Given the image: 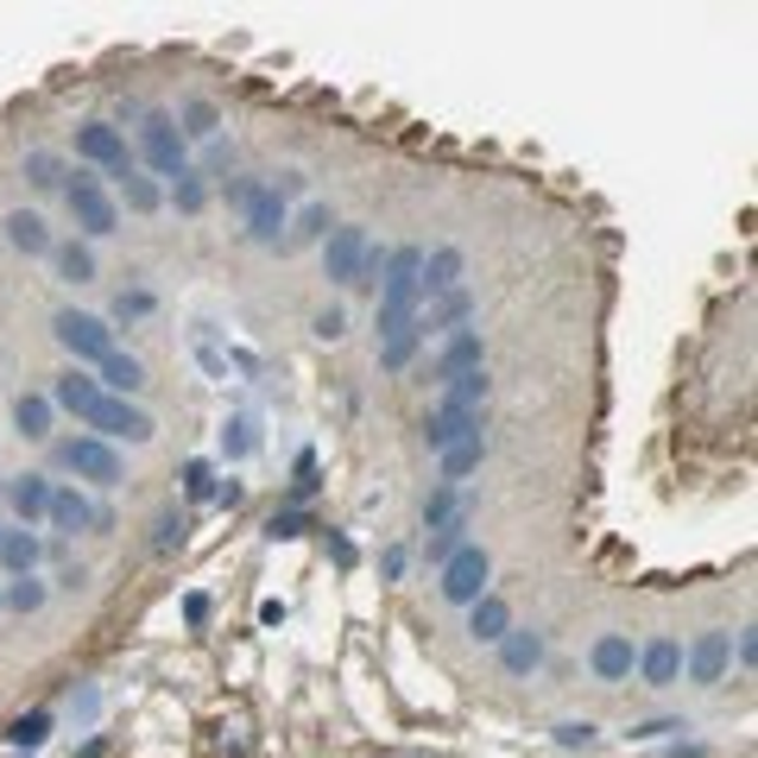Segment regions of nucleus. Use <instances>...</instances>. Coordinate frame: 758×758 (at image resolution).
Wrapping results in <instances>:
<instances>
[{"label":"nucleus","instance_id":"48","mask_svg":"<svg viewBox=\"0 0 758 758\" xmlns=\"http://www.w3.org/2000/svg\"><path fill=\"white\" fill-rule=\"evenodd\" d=\"M183 614H190V626H203V619H209V594H190V601H183Z\"/></svg>","mask_w":758,"mask_h":758},{"label":"nucleus","instance_id":"41","mask_svg":"<svg viewBox=\"0 0 758 758\" xmlns=\"http://www.w3.org/2000/svg\"><path fill=\"white\" fill-rule=\"evenodd\" d=\"M178 543H183V518H178V512H165V518H158V538H152V550L165 556V550H178Z\"/></svg>","mask_w":758,"mask_h":758},{"label":"nucleus","instance_id":"37","mask_svg":"<svg viewBox=\"0 0 758 758\" xmlns=\"http://www.w3.org/2000/svg\"><path fill=\"white\" fill-rule=\"evenodd\" d=\"M455 512H468V505L455 500V487H436V493H431V505H424V531H442V525H449Z\"/></svg>","mask_w":758,"mask_h":758},{"label":"nucleus","instance_id":"17","mask_svg":"<svg viewBox=\"0 0 758 758\" xmlns=\"http://www.w3.org/2000/svg\"><path fill=\"white\" fill-rule=\"evenodd\" d=\"M632 664H639V651H632V639H619V632H607V639L594 645V677H601V683H626Z\"/></svg>","mask_w":758,"mask_h":758},{"label":"nucleus","instance_id":"34","mask_svg":"<svg viewBox=\"0 0 758 758\" xmlns=\"http://www.w3.org/2000/svg\"><path fill=\"white\" fill-rule=\"evenodd\" d=\"M120 190H127V209H140V216H152V209L165 203V190L145 178V171H127V178H120Z\"/></svg>","mask_w":758,"mask_h":758},{"label":"nucleus","instance_id":"8","mask_svg":"<svg viewBox=\"0 0 758 758\" xmlns=\"http://www.w3.org/2000/svg\"><path fill=\"white\" fill-rule=\"evenodd\" d=\"M487 569H493L487 550H480V543H462V550L442 563V594H449L455 607H474V601L487 594Z\"/></svg>","mask_w":758,"mask_h":758},{"label":"nucleus","instance_id":"24","mask_svg":"<svg viewBox=\"0 0 758 758\" xmlns=\"http://www.w3.org/2000/svg\"><path fill=\"white\" fill-rule=\"evenodd\" d=\"M7 500H13V512L33 525V518H44V512H51V480L26 474V480H13V487H7Z\"/></svg>","mask_w":758,"mask_h":758},{"label":"nucleus","instance_id":"33","mask_svg":"<svg viewBox=\"0 0 758 758\" xmlns=\"http://www.w3.org/2000/svg\"><path fill=\"white\" fill-rule=\"evenodd\" d=\"M171 203H178L183 216H196V209L209 203V183H203V171H178V178H171Z\"/></svg>","mask_w":758,"mask_h":758},{"label":"nucleus","instance_id":"50","mask_svg":"<svg viewBox=\"0 0 758 758\" xmlns=\"http://www.w3.org/2000/svg\"><path fill=\"white\" fill-rule=\"evenodd\" d=\"M0 538H7V531H0Z\"/></svg>","mask_w":758,"mask_h":758},{"label":"nucleus","instance_id":"9","mask_svg":"<svg viewBox=\"0 0 758 758\" xmlns=\"http://www.w3.org/2000/svg\"><path fill=\"white\" fill-rule=\"evenodd\" d=\"M367 228H329L323 234V272L329 285H355L361 279V259H367Z\"/></svg>","mask_w":758,"mask_h":758},{"label":"nucleus","instance_id":"21","mask_svg":"<svg viewBox=\"0 0 758 758\" xmlns=\"http://www.w3.org/2000/svg\"><path fill=\"white\" fill-rule=\"evenodd\" d=\"M487 462V436H468V442H455V449H442V487H455V480H468L474 468Z\"/></svg>","mask_w":758,"mask_h":758},{"label":"nucleus","instance_id":"49","mask_svg":"<svg viewBox=\"0 0 758 758\" xmlns=\"http://www.w3.org/2000/svg\"><path fill=\"white\" fill-rule=\"evenodd\" d=\"M0 607H7V594H0Z\"/></svg>","mask_w":758,"mask_h":758},{"label":"nucleus","instance_id":"20","mask_svg":"<svg viewBox=\"0 0 758 758\" xmlns=\"http://www.w3.org/2000/svg\"><path fill=\"white\" fill-rule=\"evenodd\" d=\"M468 632H474V639H487V645H500L505 632H512V614H505V601H500V594H480V601H474Z\"/></svg>","mask_w":758,"mask_h":758},{"label":"nucleus","instance_id":"30","mask_svg":"<svg viewBox=\"0 0 758 758\" xmlns=\"http://www.w3.org/2000/svg\"><path fill=\"white\" fill-rule=\"evenodd\" d=\"M13 424H20V436H33V442H44V436H51V398H20V404H13Z\"/></svg>","mask_w":758,"mask_h":758},{"label":"nucleus","instance_id":"27","mask_svg":"<svg viewBox=\"0 0 758 758\" xmlns=\"http://www.w3.org/2000/svg\"><path fill=\"white\" fill-rule=\"evenodd\" d=\"M38 556H44V543H38L33 531H7V538H0V563H7L13 576H33Z\"/></svg>","mask_w":758,"mask_h":758},{"label":"nucleus","instance_id":"4","mask_svg":"<svg viewBox=\"0 0 758 758\" xmlns=\"http://www.w3.org/2000/svg\"><path fill=\"white\" fill-rule=\"evenodd\" d=\"M140 152H145V165H152L158 178H178V171H190V145H183L178 120H171L165 108H152L140 120Z\"/></svg>","mask_w":758,"mask_h":758},{"label":"nucleus","instance_id":"2","mask_svg":"<svg viewBox=\"0 0 758 758\" xmlns=\"http://www.w3.org/2000/svg\"><path fill=\"white\" fill-rule=\"evenodd\" d=\"M228 203L241 209L253 241H279V228H285V190L279 183H259V178H234L228 183Z\"/></svg>","mask_w":758,"mask_h":758},{"label":"nucleus","instance_id":"22","mask_svg":"<svg viewBox=\"0 0 758 758\" xmlns=\"http://www.w3.org/2000/svg\"><path fill=\"white\" fill-rule=\"evenodd\" d=\"M140 386H145V367L133 361V355H120V348H114L108 361H102V393L127 398V393H140Z\"/></svg>","mask_w":758,"mask_h":758},{"label":"nucleus","instance_id":"1","mask_svg":"<svg viewBox=\"0 0 758 758\" xmlns=\"http://www.w3.org/2000/svg\"><path fill=\"white\" fill-rule=\"evenodd\" d=\"M417 272H424V253L417 247H393L386 253V279H380V335H398L404 323H417Z\"/></svg>","mask_w":758,"mask_h":758},{"label":"nucleus","instance_id":"3","mask_svg":"<svg viewBox=\"0 0 758 758\" xmlns=\"http://www.w3.org/2000/svg\"><path fill=\"white\" fill-rule=\"evenodd\" d=\"M64 196H70V216H76V228L82 234H114L120 228V209H114V196H108V183L95 178V171H76L70 183H64Z\"/></svg>","mask_w":758,"mask_h":758},{"label":"nucleus","instance_id":"43","mask_svg":"<svg viewBox=\"0 0 758 758\" xmlns=\"http://www.w3.org/2000/svg\"><path fill=\"white\" fill-rule=\"evenodd\" d=\"M209 487H216V480H209V462H190V468H183V493H190V500H203Z\"/></svg>","mask_w":758,"mask_h":758},{"label":"nucleus","instance_id":"13","mask_svg":"<svg viewBox=\"0 0 758 758\" xmlns=\"http://www.w3.org/2000/svg\"><path fill=\"white\" fill-rule=\"evenodd\" d=\"M468 436H480V417H474V411H442V404H436L431 417H424V442H431L436 455L455 449V442H468Z\"/></svg>","mask_w":758,"mask_h":758},{"label":"nucleus","instance_id":"25","mask_svg":"<svg viewBox=\"0 0 758 758\" xmlns=\"http://www.w3.org/2000/svg\"><path fill=\"white\" fill-rule=\"evenodd\" d=\"M417 348H424V323H404L398 335H386V348H380V367H386V373H404V367L417 361Z\"/></svg>","mask_w":758,"mask_h":758},{"label":"nucleus","instance_id":"29","mask_svg":"<svg viewBox=\"0 0 758 758\" xmlns=\"http://www.w3.org/2000/svg\"><path fill=\"white\" fill-rule=\"evenodd\" d=\"M468 512H455V518H449V525H442V531H431V543H424V556H431V563H449V556H455V550H462V543H468Z\"/></svg>","mask_w":758,"mask_h":758},{"label":"nucleus","instance_id":"26","mask_svg":"<svg viewBox=\"0 0 758 758\" xmlns=\"http://www.w3.org/2000/svg\"><path fill=\"white\" fill-rule=\"evenodd\" d=\"M7 241L38 259V253H51V228H44L38 216H26V209H13V216H7Z\"/></svg>","mask_w":758,"mask_h":758},{"label":"nucleus","instance_id":"36","mask_svg":"<svg viewBox=\"0 0 758 758\" xmlns=\"http://www.w3.org/2000/svg\"><path fill=\"white\" fill-rule=\"evenodd\" d=\"M7 607H13V614H38V607H44V581H38V576H13Z\"/></svg>","mask_w":758,"mask_h":758},{"label":"nucleus","instance_id":"35","mask_svg":"<svg viewBox=\"0 0 758 758\" xmlns=\"http://www.w3.org/2000/svg\"><path fill=\"white\" fill-rule=\"evenodd\" d=\"M51 253H57V272H64L70 285H89V279H95V253L89 247H76L70 241V247H51Z\"/></svg>","mask_w":758,"mask_h":758},{"label":"nucleus","instance_id":"10","mask_svg":"<svg viewBox=\"0 0 758 758\" xmlns=\"http://www.w3.org/2000/svg\"><path fill=\"white\" fill-rule=\"evenodd\" d=\"M76 152H82L95 171H108V178H127V171H133V158H127V140H120L114 127H102V120H89V127L76 133Z\"/></svg>","mask_w":758,"mask_h":758},{"label":"nucleus","instance_id":"12","mask_svg":"<svg viewBox=\"0 0 758 758\" xmlns=\"http://www.w3.org/2000/svg\"><path fill=\"white\" fill-rule=\"evenodd\" d=\"M727 657H733V639L727 632H702L695 645H689V683H702V689H715L727 677Z\"/></svg>","mask_w":758,"mask_h":758},{"label":"nucleus","instance_id":"40","mask_svg":"<svg viewBox=\"0 0 758 758\" xmlns=\"http://www.w3.org/2000/svg\"><path fill=\"white\" fill-rule=\"evenodd\" d=\"M26 171H33L38 190H57V183H64V165H57L51 152H33V158H26Z\"/></svg>","mask_w":758,"mask_h":758},{"label":"nucleus","instance_id":"7","mask_svg":"<svg viewBox=\"0 0 758 758\" xmlns=\"http://www.w3.org/2000/svg\"><path fill=\"white\" fill-rule=\"evenodd\" d=\"M82 424L102 436V442H108V436H127V442H152V431H158V424L145 417L140 404H127V398H114V393L95 398V411H89Z\"/></svg>","mask_w":758,"mask_h":758},{"label":"nucleus","instance_id":"5","mask_svg":"<svg viewBox=\"0 0 758 758\" xmlns=\"http://www.w3.org/2000/svg\"><path fill=\"white\" fill-rule=\"evenodd\" d=\"M64 468L76 474V480H89V487H120V455H114L102 436H70L64 442Z\"/></svg>","mask_w":758,"mask_h":758},{"label":"nucleus","instance_id":"18","mask_svg":"<svg viewBox=\"0 0 758 758\" xmlns=\"http://www.w3.org/2000/svg\"><path fill=\"white\" fill-rule=\"evenodd\" d=\"M44 518H51L57 531H70V538L95 525V512H89V500H82L76 487H51V512H44Z\"/></svg>","mask_w":758,"mask_h":758},{"label":"nucleus","instance_id":"38","mask_svg":"<svg viewBox=\"0 0 758 758\" xmlns=\"http://www.w3.org/2000/svg\"><path fill=\"white\" fill-rule=\"evenodd\" d=\"M323 234H329V209L323 203H310V209L297 216V228H291V247H297V241H323Z\"/></svg>","mask_w":758,"mask_h":758},{"label":"nucleus","instance_id":"45","mask_svg":"<svg viewBox=\"0 0 758 758\" xmlns=\"http://www.w3.org/2000/svg\"><path fill=\"white\" fill-rule=\"evenodd\" d=\"M342 329H348V317H342V310H335V304H329V310H317V335H323V342H335V335H342Z\"/></svg>","mask_w":758,"mask_h":758},{"label":"nucleus","instance_id":"14","mask_svg":"<svg viewBox=\"0 0 758 758\" xmlns=\"http://www.w3.org/2000/svg\"><path fill=\"white\" fill-rule=\"evenodd\" d=\"M417 291H424V297L462 291V247H436L431 259H424V272H417Z\"/></svg>","mask_w":758,"mask_h":758},{"label":"nucleus","instance_id":"44","mask_svg":"<svg viewBox=\"0 0 758 758\" xmlns=\"http://www.w3.org/2000/svg\"><path fill=\"white\" fill-rule=\"evenodd\" d=\"M304 531H310L304 512H279V518H272V538H304Z\"/></svg>","mask_w":758,"mask_h":758},{"label":"nucleus","instance_id":"39","mask_svg":"<svg viewBox=\"0 0 758 758\" xmlns=\"http://www.w3.org/2000/svg\"><path fill=\"white\" fill-rule=\"evenodd\" d=\"M140 317H152V291H120L114 297V323H140Z\"/></svg>","mask_w":758,"mask_h":758},{"label":"nucleus","instance_id":"46","mask_svg":"<svg viewBox=\"0 0 758 758\" xmlns=\"http://www.w3.org/2000/svg\"><path fill=\"white\" fill-rule=\"evenodd\" d=\"M556 740H563V746H588V740H594V727H588V721H569V727H556Z\"/></svg>","mask_w":758,"mask_h":758},{"label":"nucleus","instance_id":"42","mask_svg":"<svg viewBox=\"0 0 758 758\" xmlns=\"http://www.w3.org/2000/svg\"><path fill=\"white\" fill-rule=\"evenodd\" d=\"M221 449H228V455H247V449H253V431H247V417H234V424L221 431Z\"/></svg>","mask_w":758,"mask_h":758},{"label":"nucleus","instance_id":"6","mask_svg":"<svg viewBox=\"0 0 758 758\" xmlns=\"http://www.w3.org/2000/svg\"><path fill=\"white\" fill-rule=\"evenodd\" d=\"M51 329H57V342L70 348L76 361H95V367H102V361L114 355V329L102 323V317H82V310H57V323H51Z\"/></svg>","mask_w":758,"mask_h":758},{"label":"nucleus","instance_id":"23","mask_svg":"<svg viewBox=\"0 0 758 758\" xmlns=\"http://www.w3.org/2000/svg\"><path fill=\"white\" fill-rule=\"evenodd\" d=\"M480 404H487V367L442 386V411H474V417H480Z\"/></svg>","mask_w":758,"mask_h":758},{"label":"nucleus","instance_id":"32","mask_svg":"<svg viewBox=\"0 0 758 758\" xmlns=\"http://www.w3.org/2000/svg\"><path fill=\"white\" fill-rule=\"evenodd\" d=\"M178 133H183V140H216V133H221V108H216V102H190Z\"/></svg>","mask_w":758,"mask_h":758},{"label":"nucleus","instance_id":"16","mask_svg":"<svg viewBox=\"0 0 758 758\" xmlns=\"http://www.w3.org/2000/svg\"><path fill=\"white\" fill-rule=\"evenodd\" d=\"M639 670H645L651 689H670L683 677V645H677V639H651V645L639 651Z\"/></svg>","mask_w":758,"mask_h":758},{"label":"nucleus","instance_id":"15","mask_svg":"<svg viewBox=\"0 0 758 758\" xmlns=\"http://www.w3.org/2000/svg\"><path fill=\"white\" fill-rule=\"evenodd\" d=\"M500 664H505V677H531L543 664V639L531 632V626H512L500 639Z\"/></svg>","mask_w":758,"mask_h":758},{"label":"nucleus","instance_id":"19","mask_svg":"<svg viewBox=\"0 0 758 758\" xmlns=\"http://www.w3.org/2000/svg\"><path fill=\"white\" fill-rule=\"evenodd\" d=\"M417 323H424V342H431V335H455V329L468 323V291H449V297H436V304L424 310V317H417Z\"/></svg>","mask_w":758,"mask_h":758},{"label":"nucleus","instance_id":"31","mask_svg":"<svg viewBox=\"0 0 758 758\" xmlns=\"http://www.w3.org/2000/svg\"><path fill=\"white\" fill-rule=\"evenodd\" d=\"M7 740H13L20 753H38V746L51 740V708H33V715H20V721H13V733H7Z\"/></svg>","mask_w":758,"mask_h":758},{"label":"nucleus","instance_id":"47","mask_svg":"<svg viewBox=\"0 0 758 758\" xmlns=\"http://www.w3.org/2000/svg\"><path fill=\"white\" fill-rule=\"evenodd\" d=\"M639 740H664V733H683V721H645V727H632Z\"/></svg>","mask_w":758,"mask_h":758},{"label":"nucleus","instance_id":"11","mask_svg":"<svg viewBox=\"0 0 758 758\" xmlns=\"http://www.w3.org/2000/svg\"><path fill=\"white\" fill-rule=\"evenodd\" d=\"M480 367H487V342H480V329H455V335H449V348L431 361V380H442V386H449V380L480 373Z\"/></svg>","mask_w":758,"mask_h":758},{"label":"nucleus","instance_id":"28","mask_svg":"<svg viewBox=\"0 0 758 758\" xmlns=\"http://www.w3.org/2000/svg\"><path fill=\"white\" fill-rule=\"evenodd\" d=\"M95 398H102V380H82V373H64V380H57V404L76 411V417H89Z\"/></svg>","mask_w":758,"mask_h":758}]
</instances>
